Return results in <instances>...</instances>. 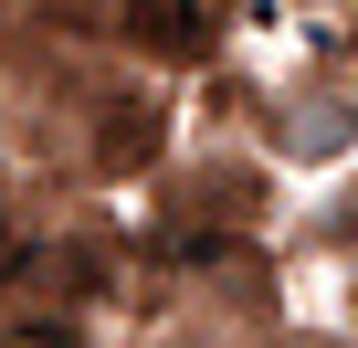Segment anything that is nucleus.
I'll return each instance as SVG.
<instances>
[{
    "mask_svg": "<svg viewBox=\"0 0 358 348\" xmlns=\"http://www.w3.org/2000/svg\"><path fill=\"white\" fill-rule=\"evenodd\" d=\"M116 32L148 53V64H211L232 43V0H116Z\"/></svg>",
    "mask_w": 358,
    "mask_h": 348,
    "instance_id": "nucleus-1",
    "label": "nucleus"
},
{
    "mask_svg": "<svg viewBox=\"0 0 358 348\" xmlns=\"http://www.w3.org/2000/svg\"><path fill=\"white\" fill-rule=\"evenodd\" d=\"M158 158H169V106L137 95V85H116L95 106V127H85V169H95V180H148Z\"/></svg>",
    "mask_w": 358,
    "mask_h": 348,
    "instance_id": "nucleus-2",
    "label": "nucleus"
},
{
    "mask_svg": "<svg viewBox=\"0 0 358 348\" xmlns=\"http://www.w3.org/2000/svg\"><path fill=\"white\" fill-rule=\"evenodd\" d=\"M274 148H285V158H348V148H358V85H327V74H316V85L274 116Z\"/></svg>",
    "mask_w": 358,
    "mask_h": 348,
    "instance_id": "nucleus-3",
    "label": "nucleus"
},
{
    "mask_svg": "<svg viewBox=\"0 0 358 348\" xmlns=\"http://www.w3.org/2000/svg\"><path fill=\"white\" fill-rule=\"evenodd\" d=\"M316 243H337V253H358V180H348V190H337V201L316 211Z\"/></svg>",
    "mask_w": 358,
    "mask_h": 348,
    "instance_id": "nucleus-4",
    "label": "nucleus"
},
{
    "mask_svg": "<svg viewBox=\"0 0 358 348\" xmlns=\"http://www.w3.org/2000/svg\"><path fill=\"white\" fill-rule=\"evenodd\" d=\"M264 348H358V337H348V327H274Z\"/></svg>",
    "mask_w": 358,
    "mask_h": 348,
    "instance_id": "nucleus-5",
    "label": "nucleus"
}]
</instances>
